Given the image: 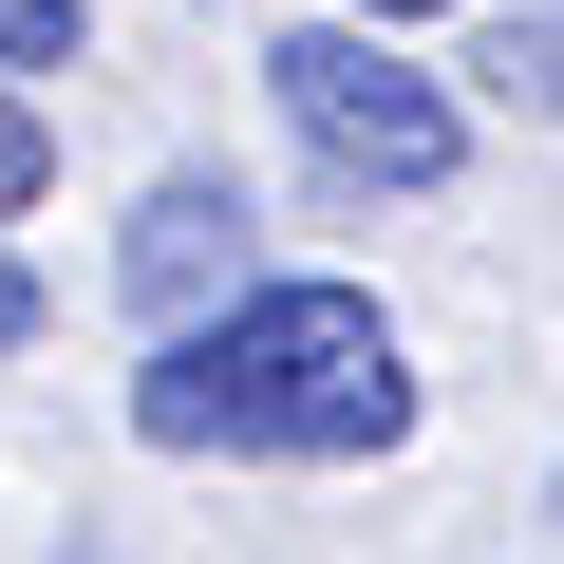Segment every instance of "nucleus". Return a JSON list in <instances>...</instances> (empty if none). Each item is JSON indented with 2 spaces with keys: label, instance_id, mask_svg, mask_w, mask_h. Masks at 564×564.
I'll return each mask as SVG.
<instances>
[{
  "label": "nucleus",
  "instance_id": "nucleus-6",
  "mask_svg": "<svg viewBox=\"0 0 564 564\" xmlns=\"http://www.w3.org/2000/svg\"><path fill=\"white\" fill-rule=\"evenodd\" d=\"M76 57V0H0V76H57Z\"/></svg>",
  "mask_w": 564,
  "mask_h": 564
},
{
  "label": "nucleus",
  "instance_id": "nucleus-1",
  "mask_svg": "<svg viewBox=\"0 0 564 564\" xmlns=\"http://www.w3.org/2000/svg\"><path fill=\"white\" fill-rule=\"evenodd\" d=\"M132 433L170 470H358L414 433V339L377 321V282H245L151 339Z\"/></svg>",
  "mask_w": 564,
  "mask_h": 564
},
{
  "label": "nucleus",
  "instance_id": "nucleus-7",
  "mask_svg": "<svg viewBox=\"0 0 564 564\" xmlns=\"http://www.w3.org/2000/svg\"><path fill=\"white\" fill-rule=\"evenodd\" d=\"M20 339H39V263L0 245V358H20Z\"/></svg>",
  "mask_w": 564,
  "mask_h": 564
},
{
  "label": "nucleus",
  "instance_id": "nucleus-3",
  "mask_svg": "<svg viewBox=\"0 0 564 564\" xmlns=\"http://www.w3.org/2000/svg\"><path fill=\"white\" fill-rule=\"evenodd\" d=\"M113 282H132L151 339H170V321H207V302H245V282H263V207H245L226 170H170V188L113 226Z\"/></svg>",
  "mask_w": 564,
  "mask_h": 564
},
{
  "label": "nucleus",
  "instance_id": "nucleus-2",
  "mask_svg": "<svg viewBox=\"0 0 564 564\" xmlns=\"http://www.w3.org/2000/svg\"><path fill=\"white\" fill-rule=\"evenodd\" d=\"M263 95H282V132L321 151V188H358V207H414V188L470 170V95L433 57H395V20H282L263 39Z\"/></svg>",
  "mask_w": 564,
  "mask_h": 564
},
{
  "label": "nucleus",
  "instance_id": "nucleus-5",
  "mask_svg": "<svg viewBox=\"0 0 564 564\" xmlns=\"http://www.w3.org/2000/svg\"><path fill=\"white\" fill-rule=\"evenodd\" d=\"M39 188H57V132H39V113H20V76H0V226H20V207H39Z\"/></svg>",
  "mask_w": 564,
  "mask_h": 564
},
{
  "label": "nucleus",
  "instance_id": "nucleus-8",
  "mask_svg": "<svg viewBox=\"0 0 564 564\" xmlns=\"http://www.w3.org/2000/svg\"><path fill=\"white\" fill-rule=\"evenodd\" d=\"M339 20H433V0H339Z\"/></svg>",
  "mask_w": 564,
  "mask_h": 564
},
{
  "label": "nucleus",
  "instance_id": "nucleus-4",
  "mask_svg": "<svg viewBox=\"0 0 564 564\" xmlns=\"http://www.w3.org/2000/svg\"><path fill=\"white\" fill-rule=\"evenodd\" d=\"M470 76H489L508 113H545V132H564V0H527V20H508V39L470 57Z\"/></svg>",
  "mask_w": 564,
  "mask_h": 564
}]
</instances>
